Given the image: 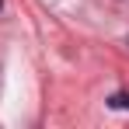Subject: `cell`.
<instances>
[{
    "label": "cell",
    "instance_id": "cell-1",
    "mask_svg": "<svg viewBox=\"0 0 129 129\" xmlns=\"http://www.w3.org/2000/svg\"><path fill=\"white\" fill-rule=\"evenodd\" d=\"M112 105H115V108H129V94H115Z\"/></svg>",
    "mask_w": 129,
    "mask_h": 129
},
{
    "label": "cell",
    "instance_id": "cell-2",
    "mask_svg": "<svg viewBox=\"0 0 129 129\" xmlns=\"http://www.w3.org/2000/svg\"><path fill=\"white\" fill-rule=\"evenodd\" d=\"M0 7H4V0H0Z\"/></svg>",
    "mask_w": 129,
    "mask_h": 129
}]
</instances>
